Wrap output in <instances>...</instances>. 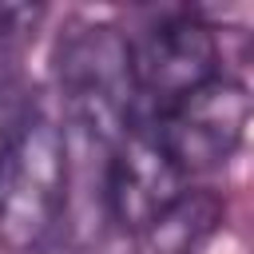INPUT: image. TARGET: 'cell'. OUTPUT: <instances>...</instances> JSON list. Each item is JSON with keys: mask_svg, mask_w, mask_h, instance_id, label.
<instances>
[{"mask_svg": "<svg viewBox=\"0 0 254 254\" xmlns=\"http://www.w3.org/2000/svg\"><path fill=\"white\" fill-rule=\"evenodd\" d=\"M67 135L40 111L24 107L0 135V246L36 254L67 210Z\"/></svg>", "mask_w": 254, "mask_h": 254, "instance_id": "obj_1", "label": "cell"}, {"mask_svg": "<svg viewBox=\"0 0 254 254\" xmlns=\"http://www.w3.org/2000/svg\"><path fill=\"white\" fill-rule=\"evenodd\" d=\"M56 79L71 115L99 135L115 139L131 127L135 87H131V60L127 36L107 24L75 28L56 48Z\"/></svg>", "mask_w": 254, "mask_h": 254, "instance_id": "obj_3", "label": "cell"}, {"mask_svg": "<svg viewBox=\"0 0 254 254\" xmlns=\"http://www.w3.org/2000/svg\"><path fill=\"white\" fill-rule=\"evenodd\" d=\"M40 16H44V8H32V4H0V48L36 32Z\"/></svg>", "mask_w": 254, "mask_h": 254, "instance_id": "obj_7", "label": "cell"}, {"mask_svg": "<svg viewBox=\"0 0 254 254\" xmlns=\"http://www.w3.org/2000/svg\"><path fill=\"white\" fill-rule=\"evenodd\" d=\"M187 190V175L167 159L147 123H131L111 139L107 163V210L119 230L143 234L179 194Z\"/></svg>", "mask_w": 254, "mask_h": 254, "instance_id": "obj_5", "label": "cell"}, {"mask_svg": "<svg viewBox=\"0 0 254 254\" xmlns=\"http://www.w3.org/2000/svg\"><path fill=\"white\" fill-rule=\"evenodd\" d=\"M246 123H250V91L242 79L222 71L210 83L159 107L147 131L167 151V159L190 179L226 167L246 139Z\"/></svg>", "mask_w": 254, "mask_h": 254, "instance_id": "obj_2", "label": "cell"}, {"mask_svg": "<svg viewBox=\"0 0 254 254\" xmlns=\"http://www.w3.org/2000/svg\"><path fill=\"white\" fill-rule=\"evenodd\" d=\"M127 60L135 99H147L155 111L222 75V48L214 28L187 12L163 16L147 32L127 36Z\"/></svg>", "mask_w": 254, "mask_h": 254, "instance_id": "obj_4", "label": "cell"}, {"mask_svg": "<svg viewBox=\"0 0 254 254\" xmlns=\"http://www.w3.org/2000/svg\"><path fill=\"white\" fill-rule=\"evenodd\" d=\"M226 222V202L210 187H187L139 238L147 254H198Z\"/></svg>", "mask_w": 254, "mask_h": 254, "instance_id": "obj_6", "label": "cell"}]
</instances>
